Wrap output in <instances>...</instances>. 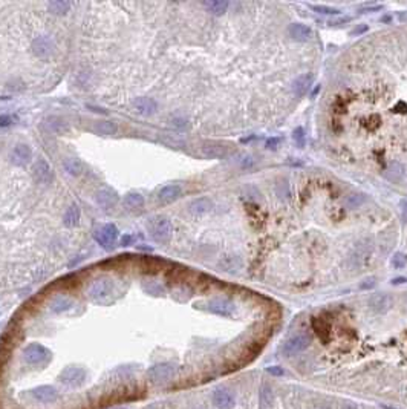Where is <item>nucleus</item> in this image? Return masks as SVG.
Instances as JSON below:
<instances>
[{"mask_svg": "<svg viewBox=\"0 0 407 409\" xmlns=\"http://www.w3.org/2000/svg\"><path fill=\"white\" fill-rule=\"evenodd\" d=\"M45 126H46L48 132L55 133V135H62L68 130V124L60 118V116H49V118L45 121Z\"/></svg>", "mask_w": 407, "mask_h": 409, "instance_id": "a878e982", "label": "nucleus"}, {"mask_svg": "<svg viewBox=\"0 0 407 409\" xmlns=\"http://www.w3.org/2000/svg\"><path fill=\"white\" fill-rule=\"evenodd\" d=\"M84 379H86L84 369L77 368V366L66 368L65 371L60 374V377H58V380H60L66 386H81L83 382H84Z\"/></svg>", "mask_w": 407, "mask_h": 409, "instance_id": "0eeeda50", "label": "nucleus"}, {"mask_svg": "<svg viewBox=\"0 0 407 409\" xmlns=\"http://www.w3.org/2000/svg\"><path fill=\"white\" fill-rule=\"evenodd\" d=\"M293 140L297 143V146H299V147H303V146H305L306 136H305V130H303V127H302V126H299V127H296V129H294V132H293Z\"/></svg>", "mask_w": 407, "mask_h": 409, "instance_id": "4c0bfd02", "label": "nucleus"}, {"mask_svg": "<svg viewBox=\"0 0 407 409\" xmlns=\"http://www.w3.org/2000/svg\"><path fill=\"white\" fill-rule=\"evenodd\" d=\"M367 29V26H361V28H355L354 31H352V34H361V32H364Z\"/></svg>", "mask_w": 407, "mask_h": 409, "instance_id": "8fccbe9b", "label": "nucleus"}, {"mask_svg": "<svg viewBox=\"0 0 407 409\" xmlns=\"http://www.w3.org/2000/svg\"><path fill=\"white\" fill-rule=\"evenodd\" d=\"M313 80H314V77H313V74H309V72L299 75L297 79L293 82V92H294V95L299 97V99L305 97L308 94V91L311 89Z\"/></svg>", "mask_w": 407, "mask_h": 409, "instance_id": "4468645a", "label": "nucleus"}, {"mask_svg": "<svg viewBox=\"0 0 407 409\" xmlns=\"http://www.w3.org/2000/svg\"><path fill=\"white\" fill-rule=\"evenodd\" d=\"M12 121H14V116H11V115H0V127H8V126H11L12 124Z\"/></svg>", "mask_w": 407, "mask_h": 409, "instance_id": "58836bf2", "label": "nucleus"}, {"mask_svg": "<svg viewBox=\"0 0 407 409\" xmlns=\"http://www.w3.org/2000/svg\"><path fill=\"white\" fill-rule=\"evenodd\" d=\"M48 9L52 12V14H57V15H63L66 14L69 9H71V3L69 2H63V0H55V2H49L48 3Z\"/></svg>", "mask_w": 407, "mask_h": 409, "instance_id": "7c9ffc66", "label": "nucleus"}, {"mask_svg": "<svg viewBox=\"0 0 407 409\" xmlns=\"http://www.w3.org/2000/svg\"><path fill=\"white\" fill-rule=\"evenodd\" d=\"M118 235H120V231L113 224H104L93 231V239L103 248L110 250V248H113L116 241H118Z\"/></svg>", "mask_w": 407, "mask_h": 409, "instance_id": "7ed1b4c3", "label": "nucleus"}, {"mask_svg": "<svg viewBox=\"0 0 407 409\" xmlns=\"http://www.w3.org/2000/svg\"><path fill=\"white\" fill-rule=\"evenodd\" d=\"M208 308L211 313H216L219 316H231L233 313H235V307H233V304H230L228 301H222V299H218V301H211L208 304Z\"/></svg>", "mask_w": 407, "mask_h": 409, "instance_id": "412c9836", "label": "nucleus"}, {"mask_svg": "<svg viewBox=\"0 0 407 409\" xmlns=\"http://www.w3.org/2000/svg\"><path fill=\"white\" fill-rule=\"evenodd\" d=\"M124 205L127 208H140V207L144 205V197L141 193H137V192L127 193L126 198H124Z\"/></svg>", "mask_w": 407, "mask_h": 409, "instance_id": "c756f323", "label": "nucleus"}, {"mask_svg": "<svg viewBox=\"0 0 407 409\" xmlns=\"http://www.w3.org/2000/svg\"><path fill=\"white\" fill-rule=\"evenodd\" d=\"M72 305V302L65 298V296H60V298H55L51 304V309L54 311V313H62V311H66L69 309Z\"/></svg>", "mask_w": 407, "mask_h": 409, "instance_id": "2f4dec72", "label": "nucleus"}, {"mask_svg": "<svg viewBox=\"0 0 407 409\" xmlns=\"http://www.w3.org/2000/svg\"><path fill=\"white\" fill-rule=\"evenodd\" d=\"M311 8L314 12H319V14H327V15H337L340 14V9L338 8H332V6H326V5H308Z\"/></svg>", "mask_w": 407, "mask_h": 409, "instance_id": "f704fd0d", "label": "nucleus"}, {"mask_svg": "<svg viewBox=\"0 0 407 409\" xmlns=\"http://www.w3.org/2000/svg\"><path fill=\"white\" fill-rule=\"evenodd\" d=\"M23 359L28 365L45 366L51 360V351L40 343H31L23 349Z\"/></svg>", "mask_w": 407, "mask_h": 409, "instance_id": "f257e3e1", "label": "nucleus"}, {"mask_svg": "<svg viewBox=\"0 0 407 409\" xmlns=\"http://www.w3.org/2000/svg\"><path fill=\"white\" fill-rule=\"evenodd\" d=\"M244 262L239 256H227L219 262V267L227 273H238L242 268Z\"/></svg>", "mask_w": 407, "mask_h": 409, "instance_id": "bb28decb", "label": "nucleus"}, {"mask_svg": "<svg viewBox=\"0 0 407 409\" xmlns=\"http://www.w3.org/2000/svg\"><path fill=\"white\" fill-rule=\"evenodd\" d=\"M174 374H176V366L173 363H158L147 371V379L155 385H163L170 382Z\"/></svg>", "mask_w": 407, "mask_h": 409, "instance_id": "f03ea898", "label": "nucleus"}, {"mask_svg": "<svg viewBox=\"0 0 407 409\" xmlns=\"http://www.w3.org/2000/svg\"><path fill=\"white\" fill-rule=\"evenodd\" d=\"M181 195H182V187L179 184H167L160 190L158 200L164 204H171L176 200H179Z\"/></svg>", "mask_w": 407, "mask_h": 409, "instance_id": "f8f14e48", "label": "nucleus"}, {"mask_svg": "<svg viewBox=\"0 0 407 409\" xmlns=\"http://www.w3.org/2000/svg\"><path fill=\"white\" fill-rule=\"evenodd\" d=\"M201 152L207 158H224L228 153L227 147H224L222 144H218V143H205L201 147Z\"/></svg>", "mask_w": 407, "mask_h": 409, "instance_id": "4be33fe9", "label": "nucleus"}, {"mask_svg": "<svg viewBox=\"0 0 407 409\" xmlns=\"http://www.w3.org/2000/svg\"><path fill=\"white\" fill-rule=\"evenodd\" d=\"M150 233H152V236L157 239V241L167 242L171 238V233H173V227H171L170 219L165 218V216L155 218L150 222Z\"/></svg>", "mask_w": 407, "mask_h": 409, "instance_id": "39448f33", "label": "nucleus"}, {"mask_svg": "<svg viewBox=\"0 0 407 409\" xmlns=\"http://www.w3.org/2000/svg\"><path fill=\"white\" fill-rule=\"evenodd\" d=\"M364 201H366V197H364V195H361V193H354V195H351V197H347L346 205H347V207H351V208H357V207L361 205Z\"/></svg>", "mask_w": 407, "mask_h": 409, "instance_id": "c9c22d12", "label": "nucleus"}, {"mask_svg": "<svg viewBox=\"0 0 407 409\" xmlns=\"http://www.w3.org/2000/svg\"><path fill=\"white\" fill-rule=\"evenodd\" d=\"M288 34L297 42H308L313 35V31H311V28L303 25V23H293L288 28Z\"/></svg>", "mask_w": 407, "mask_h": 409, "instance_id": "aec40b11", "label": "nucleus"}, {"mask_svg": "<svg viewBox=\"0 0 407 409\" xmlns=\"http://www.w3.org/2000/svg\"><path fill=\"white\" fill-rule=\"evenodd\" d=\"M110 293H112V282L109 279L95 281L89 288V295L95 301H101L103 298H107Z\"/></svg>", "mask_w": 407, "mask_h": 409, "instance_id": "9b49d317", "label": "nucleus"}, {"mask_svg": "<svg viewBox=\"0 0 407 409\" xmlns=\"http://www.w3.org/2000/svg\"><path fill=\"white\" fill-rule=\"evenodd\" d=\"M92 130H93L96 135L109 136V135H115L116 132H118V126H116L113 121L104 120V121H96V123L93 124Z\"/></svg>", "mask_w": 407, "mask_h": 409, "instance_id": "b1692460", "label": "nucleus"}, {"mask_svg": "<svg viewBox=\"0 0 407 409\" xmlns=\"http://www.w3.org/2000/svg\"><path fill=\"white\" fill-rule=\"evenodd\" d=\"M54 51V43L51 38L45 37V35H40L37 37L35 40L32 42V52L40 57V58H45V57H49Z\"/></svg>", "mask_w": 407, "mask_h": 409, "instance_id": "ddd939ff", "label": "nucleus"}, {"mask_svg": "<svg viewBox=\"0 0 407 409\" xmlns=\"http://www.w3.org/2000/svg\"><path fill=\"white\" fill-rule=\"evenodd\" d=\"M32 178L38 184H49L54 178L52 169L45 160H37L32 166Z\"/></svg>", "mask_w": 407, "mask_h": 409, "instance_id": "6e6552de", "label": "nucleus"}, {"mask_svg": "<svg viewBox=\"0 0 407 409\" xmlns=\"http://www.w3.org/2000/svg\"><path fill=\"white\" fill-rule=\"evenodd\" d=\"M171 126L176 127V129H185L187 127V120H184V118H174L171 121Z\"/></svg>", "mask_w": 407, "mask_h": 409, "instance_id": "a19ab883", "label": "nucleus"}, {"mask_svg": "<svg viewBox=\"0 0 407 409\" xmlns=\"http://www.w3.org/2000/svg\"><path fill=\"white\" fill-rule=\"evenodd\" d=\"M351 20H352L351 17H340V18H335V20H331L329 22V25L334 26V25H340V23H349Z\"/></svg>", "mask_w": 407, "mask_h": 409, "instance_id": "c03bdc74", "label": "nucleus"}, {"mask_svg": "<svg viewBox=\"0 0 407 409\" xmlns=\"http://www.w3.org/2000/svg\"><path fill=\"white\" fill-rule=\"evenodd\" d=\"M32 394H34V399L37 402L45 403V405H51V403H55L58 400V393L52 385L37 386L35 389H32Z\"/></svg>", "mask_w": 407, "mask_h": 409, "instance_id": "1a4fd4ad", "label": "nucleus"}, {"mask_svg": "<svg viewBox=\"0 0 407 409\" xmlns=\"http://www.w3.org/2000/svg\"><path fill=\"white\" fill-rule=\"evenodd\" d=\"M274 406V391L268 382H263L259 389V408L271 409Z\"/></svg>", "mask_w": 407, "mask_h": 409, "instance_id": "a211bd4d", "label": "nucleus"}, {"mask_svg": "<svg viewBox=\"0 0 407 409\" xmlns=\"http://www.w3.org/2000/svg\"><path fill=\"white\" fill-rule=\"evenodd\" d=\"M266 371L273 376H283V369L280 366H269V368H266Z\"/></svg>", "mask_w": 407, "mask_h": 409, "instance_id": "79ce46f5", "label": "nucleus"}, {"mask_svg": "<svg viewBox=\"0 0 407 409\" xmlns=\"http://www.w3.org/2000/svg\"><path fill=\"white\" fill-rule=\"evenodd\" d=\"M391 264H392V267L394 268H404L406 265H407V258L403 255V253H395V255L392 256V259H391Z\"/></svg>", "mask_w": 407, "mask_h": 409, "instance_id": "e433bc0d", "label": "nucleus"}, {"mask_svg": "<svg viewBox=\"0 0 407 409\" xmlns=\"http://www.w3.org/2000/svg\"><path fill=\"white\" fill-rule=\"evenodd\" d=\"M375 287V281L374 279H366L363 284H360V290H371Z\"/></svg>", "mask_w": 407, "mask_h": 409, "instance_id": "37998d69", "label": "nucleus"}, {"mask_svg": "<svg viewBox=\"0 0 407 409\" xmlns=\"http://www.w3.org/2000/svg\"><path fill=\"white\" fill-rule=\"evenodd\" d=\"M369 307L374 313H378V314L386 313V311L392 307V298L389 295H383V293L374 295L369 299Z\"/></svg>", "mask_w": 407, "mask_h": 409, "instance_id": "dca6fc26", "label": "nucleus"}, {"mask_svg": "<svg viewBox=\"0 0 407 409\" xmlns=\"http://www.w3.org/2000/svg\"><path fill=\"white\" fill-rule=\"evenodd\" d=\"M280 143H282V138H279V136H274V138H269L268 141H266V149H277L279 146H280Z\"/></svg>", "mask_w": 407, "mask_h": 409, "instance_id": "ea45409f", "label": "nucleus"}, {"mask_svg": "<svg viewBox=\"0 0 407 409\" xmlns=\"http://www.w3.org/2000/svg\"><path fill=\"white\" fill-rule=\"evenodd\" d=\"M213 405L218 409H233L236 405V399L228 389H216L213 393Z\"/></svg>", "mask_w": 407, "mask_h": 409, "instance_id": "9d476101", "label": "nucleus"}, {"mask_svg": "<svg viewBox=\"0 0 407 409\" xmlns=\"http://www.w3.org/2000/svg\"><path fill=\"white\" fill-rule=\"evenodd\" d=\"M406 282H407V278H395V279H392L394 285H400V284H406Z\"/></svg>", "mask_w": 407, "mask_h": 409, "instance_id": "49530a36", "label": "nucleus"}, {"mask_svg": "<svg viewBox=\"0 0 407 409\" xmlns=\"http://www.w3.org/2000/svg\"><path fill=\"white\" fill-rule=\"evenodd\" d=\"M63 167L71 175V177H80V175L83 173V170H84V166H83L81 160L80 158H75V157L65 158Z\"/></svg>", "mask_w": 407, "mask_h": 409, "instance_id": "5701e85b", "label": "nucleus"}, {"mask_svg": "<svg viewBox=\"0 0 407 409\" xmlns=\"http://www.w3.org/2000/svg\"><path fill=\"white\" fill-rule=\"evenodd\" d=\"M80 218H81V213H80V208L77 204H72L66 213H65V216H63V222L66 227L72 228V227H77L80 224Z\"/></svg>", "mask_w": 407, "mask_h": 409, "instance_id": "393cba45", "label": "nucleus"}, {"mask_svg": "<svg viewBox=\"0 0 407 409\" xmlns=\"http://www.w3.org/2000/svg\"><path fill=\"white\" fill-rule=\"evenodd\" d=\"M204 6L215 15H222L224 12H227L228 9V2L225 0H208V2H204Z\"/></svg>", "mask_w": 407, "mask_h": 409, "instance_id": "c85d7f7f", "label": "nucleus"}, {"mask_svg": "<svg viewBox=\"0 0 407 409\" xmlns=\"http://www.w3.org/2000/svg\"><path fill=\"white\" fill-rule=\"evenodd\" d=\"M404 172H406V170H404V166H403L401 163L395 161V163H391V164H389V167H387V170H386V173H384V177H386L387 180L394 181V183H398V181L403 180Z\"/></svg>", "mask_w": 407, "mask_h": 409, "instance_id": "cd10ccee", "label": "nucleus"}, {"mask_svg": "<svg viewBox=\"0 0 407 409\" xmlns=\"http://www.w3.org/2000/svg\"><path fill=\"white\" fill-rule=\"evenodd\" d=\"M314 329L317 331L319 337H320L323 342H327V340H329V326H327L323 320H314Z\"/></svg>", "mask_w": 407, "mask_h": 409, "instance_id": "72a5a7b5", "label": "nucleus"}, {"mask_svg": "<svg viewBox=\"0 0 407 409\" xmlns=\"http://www.w3.org/2000/svg\"><path fill=\"white\" fill-rule=\"evenodd\" d=\"M233 163H235L241 169H251V167L254 166L253 157H251V155H248V153H238Z\"/></svg>", "mask_w": 407, "mask_h": 409, "instance_id": "473e14b6", "label": "nucleus"}, {"mask_svg": "<svg viewBox=\"0 0 407 409\" xmlns=\"http://www.w3.org/2000/svg\"><path fill=\"white\" fill-rule=\"evenodd\" d=\"M213 208V201L207 197H201V198H196L193 200L190 204H188V211L191 215H205L210 210Z\"/></svg>", "mask_w": 407, "mask_h": 409, "instance_id": "6ab92c4d", "label": "nucleus"}, {"mask_svg": "<svg viewBox=\"0 0 407 409\" xmlns=\"http://www.w3.org/2000/svg\"><path fill=\"white\" fill-rule=\"evenodd\" d=\"M311 345V336L309 334H305V333H300V334H296L291 339H288L282 348V353L286 356V357H293Z\"/></svg>", "mask_w": 407, "mask_h": 409, "instance_id": "20e7f679", "label": "nucleus"}, {"mask_svg": "<svg viewBox=\"0 0 407 409\" xmlns=\"http://www.w3.org/2000/svg\"><path fill=\"white\" fill-rule=\"evenodd\" d=\"M401 207H403V213H404V219H407V200H404L401 203Z\"/></svg>", "mask_w": 407, "mask_h": 409, "instance_id": "de8ad7c7", "label": "nucleus"}, {"mask_svg": "<svg viewBox=\"0 0 407 409\" xmlns=\"http://www.w3.org/2000/svg\"><path fill=\"white\" fill-rule=\"evenodd\" d=\"M340 409H357V406H355L354 403H346V405H343Z\"/></svg>", "mask_w": 407, "mask_h": 409, "instance_id": "09e8293b", "label": "nucleus"}, {"mask_svg": "<svg viewBox=\"0 0 407 409\" xmlns=\"http://www.w3.org/2000/svg\"><path fill=\"white\" fill-rule=\"evenodd\" d=\"M118 193L112 189H101L95 193V201L98 203L103 208H112L118 203Z\"/></svg>", "mask_w": 407, "mask_h": 409, "instance_id": "2eb2a0df", "label": "nucleus"}, {"mask_svg": "<svg viewBox=\"0 0 407 409\" xmlns=\"http://www.w3.org/2000/svg\"><path fill=\"white\" fill-rule=\"evenodd\" d=\"M323 409H329V408H323Z\"/></svg>", "mask_w": 407, "mask_h": 409, "instance_id": "3c124183", "label": "nucleus"}, {"mask_svg": "<svg viewBox=\"0 0 407 409\" xmlns=\"http://www.w3.org/2000/svg\"><path fill=\"white\" fill-rule=\"evenodd\" d=\"M383 6L381 5H375V6H364V8H360V12H372V11H381Z\"/></svg>", "mask_w": 407, "mask_h": 409, "instance_id": "a18cd8bd", "label": "nucleus"}, {"mask_svg": "<svg viewBox=\"0 0 407 409\" xmlns=\"http://www.w3.org/2000/svg\"><path fill=\"white\" fill-rule=\"evenodd\" d=\"M11 163L17 167H25L31 163L32 160V150L28 144H23V143H18L12 147L11 150Z\"/></svg>", "mask_w": 407, "mask_h": 409, "instance_id": "423d86ee", "label": "nucleus"}, {"mask_svg": "<svg viewBox=\"0 0 407 409\" xmlns=\"http://www.w3.org/2000/svg\"><path fill=\"white\" fill-rule=\"evenodd\" d=\"M132 104L135 109H137L138 113L146 115V116H150L158 110V103L153 99H149V97H140V99L133 100Z\"/></svg>", "mask_w": 407, "mask_h": 409, "instance_id": "f3484780", "label": "nucleus"}]
</instances>
